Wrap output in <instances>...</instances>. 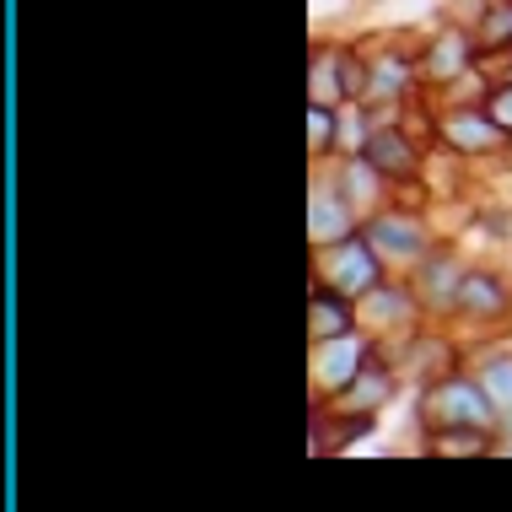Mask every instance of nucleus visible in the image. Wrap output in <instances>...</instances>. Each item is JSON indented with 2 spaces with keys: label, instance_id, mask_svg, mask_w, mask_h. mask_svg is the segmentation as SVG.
<instances>
[{
  "label": "nucleus",
  "instance_id": "6ab92c4d",
  "mask_svg": "<svg viewBox=\"0 0 512 512\" xmlns=\"http://www.w3.org/2000/svg\"><path fill=\"white\" fill-rule=\"evenodd\" d=\"M507 453H512V448H507Z\"/></svg>",
  "mask_w": 512,
  "mask_h": 512
},
{
  "label": "nucleus",
  "instance_id": "2eb2a0df",
  "mask_svg": "<svg viewBox=\"0 0 512 512\" xmlns=\"http://www.w3.org/2000/svg\"><path fill=\"white\" fill-rule=\"evenodd\" d=\"M405 308H410L405 292H383V286L367 292V318H405Z\"/></svg>",
  "mask_w": 512,
  "mask_h": 512
},
{
  "label": "nucleus",
  "instance_id": "423d86ee",
  "mask_svg": "<svg viewBox=\"0 0 512 512\" xmlns=\"http://www.w3.org/2000/svg\"><path fill=\"white\" fill-rule=\"evenodd\" d=\"M502 124H496L491 114H448L442 119V141L448 146H459V151H491V146H502Z\"/></svg>",
  "mask_w": 512,
  "mask_h": 512
},
{
  "label": "nucleus",
  "instance_id": "4468645a",
  "mask_svg": "<svg viewBox=\"0 0 512 512\" xmlns=\"http://www.w3.org/2000/svg\"><path fill=\"white\" fill-rule=\"evenodd\" d=\"M426 292H432L437 302H453V297H459V275H453L448 259H432V270H426Z\"/></svg>",
  "mask_w": 512,
  "mask_h": 512
},
{
  "label": "nucleus",
  "instance_id": "9d476101",
  "mask_svg": "<svg viewBox=\"0 0 512 512\" xmlns=\"http://www.w3.org/2000/svg\"><path fill=\"white\" fill-rule=\"evenodd\" d=\"M313 340H335V335H351V308H345V292H313Z\"/></svg>",
  "mask_w": 512,
  "mask_h": 512
},
{
  "label": "nucleus",
  "instance_id": "f3484780",
  "mask_svg": "<svg viewBox=\"0 0 512 512\" xmlns=\"http://www.w3.org/2000/svg\"><path fill=\"white\" fill-rule=\"evenodd\" d=\"M502 44H512V0L491 6V17H486V49H502Z\"/></svg>",
  "mask_w": 512,
  "mask_h": 512
},
{
  "label": "nucleus",
  "instance_id": "0eeeda50",
  "mask_svg": "<svg viewBox=\"0 0 512 512\" xmlns=\"http://www.w3.org/2000/svg\"><path fill=\"white\" fill-rule=\"evenodd\" d=\"M367 238H372L378 254H389V259H421V248H426L421 227H415L410 216H378L367 227Z\"/></svg>",
  "mask_w": 512,
  "mask_h": 512
},
{
  "label": "nucleus",
  "instance_id": "f8f14e48",
  "mask_svg": "<svg viewBox=\"0 0 512 512\" xmlns=\"http://www.w3.org/2000/svg\"><path fill=\"white\" fill-rule=\"evenodd\" d=\"M313 103H329L335 108L340 98H351V87H345V60L340 54H313Z\"/></svg>",
  "mask_w": 512,
  "mask_h": 512
},
{
  "label": "nucleus",
  "instance_id": "39448f33",
  "mask_svg": "<svg viewBox=\"0 0 512 512\" xmlns=\"http://www.w3.org/2000/svg\"><path fill=\"white\" fill-rule=\"evenodd\" d=\"M308 238L313 243H340L351 238V205L329 189H313L308 195Z\"/></svg>",
  "mask_w": 512,
  "mask_h": 512
},
{
  "label": "nucleus",
  "instance_id": "dca6fc26",
  "mask_svg": "<svg viewBox=\"0 0 512 512\" xmlns=\"http://www.w3.org/2000/svg\"><path fill=\"white\" fill-rule=\"evenodd\" d=\"M329 135H335L329 103H313V108H308V151H329Z\"/></svg>",
  "mask_w": 512,
  "mask_h": 512
},
{
  "label": "nucleus",
  "instance_id": "6e6552de",
  "mask_svg": "<svg viewBox=\"0 0 512 512\" xmlns=\"http://www.w3.org/2000/svg\"><path fill=\"white\" fill-rule=\"evenodd\" d=\"M453 308L469 313V318H502L507 308V292L496 275H464L459 281V297H453Z\"/></svg>",
  "mask_w": 512,
  "mask_h": 512
},
{
  "label": "nucleus",
  "instance_id": "ddd939ff",
  "mask_svg": "<svg viewBox=\"0 0 512 512\" xmlns=\"http://www.w3.org/2000/svg\"><path fill=\"white\" fill-rule=\"evenodd\" d=\"M480 383H486V394L496 399V405H502V410H512V356H502V362H491V367H486V378H480Z\"/></svg>",
  "mask_w": 512,
  "mask_h": 512
},
{
  "label": "nucleus",
  "instance_id": "a211bd4d",
  "mask_svg": "<svg viewBox=\"0 0 512 512\" xmlns=\"http://www.w3.org/2000/svg\"><path fill=\"white\" fill-rule=\"evenodd\" d=\"M486 114H491L496 124H502L507 135H512V81H507V87H496L491 98H486Z\"/></svg>",
  "mask_w": 512,
  "mask_h": 512
},
{
  "label": "nucleus",
  "instance_id": "f257e3e1",
  "mask_svg": "<svg viewBox=\"0 0 512 512\" xmlns=\"http://www.w3.org/2000/svg\"><path fill=\"white\" fill-rule=\"evenodd\" d=\"M329 286L345 297H367L372 286H383V270H378V248H372V238L362 232V238H340L335 243V254H329Z\"/></svg>",
  "mask_w": 512,
  "mask_h": 512
},
{
  "label": "nucleus",
  "instance_id": "9b49d317",
  "mask_svg": "<svg viewBox=\"0 0 512 512\" xmlns=\"http://www.w3.org/2000/svg\"><path fill=\"white\" fill-rule=\"evenodd\" d=\"M426 71H432L437 81H453V76H464L469 71V38L464 33H442L432 54H426Z\"/></svg>",
  "mask_w": 512,
  "mask_h": 512
},
{
  "label": "nucleus",
  "instance_id": "7ed1b4c3",
  "mask_svg": "<svg viewBox=\"0 0 512 512\" xmlns=\"http://www.w3.org/2000/svg\"><path fill=\"white\" fill-rule=\"evenodd\" d=\"M318 351H313V378H318V389H351V378L367 367V356H362V345H356L351 335H335V340H313Z\"/></svg>",
  "mask_w": 512,
  "mask_h": 512
},
{
  "label": "nucleus",
  "instance_id": "20e7f679",
  "mask_svg": "<svg viewBox=\"0 0 512 512\" xmlns=\"http://www.w3.org/2000/svg\"><path fill=\"white\" fill-rule=\"evenodd\" d=\"M362 157L383 178H415V168H421V151H415L410 135H399V130H372L362 141Z\"/></svg>",
  "mask_w": 512,
  "mask_h": 512
},
{
  "label": "nucleus",
  "instance_id": "1a4fd4ad",
  "mask_svg": "<svg viewBox=\"0 0 512 512\" xmlns=\"http://www.w3.org/2000/svg\"><path fill=\"white\" fill-rule=\"evenodd\" d=\"M367 362H372V356H367ZM389 394H394V378H389L378 362H372V367H362V372L351 378V389H340V405H345V410H372V405H383Z\"/></svg>",
  "mask_w": 512,
  "mask_h": 512
},
{
  "label": "nucleus",
  "instance_id": "f03ea898",
  "mask_svg": "<svg viewBox=\"0 0 512 512\" xmlns=\"http://www.w3.org/2000/svg\"><path fill=\"white\" fill-rule=\"evenodd\" d=\"M491 405L496 399L486 394V383H442V389H432V405H426V415H432L437 426H486L491 421Z\"/></svg>",
  "mask_w": 512,
  "mask_h": 512
}]
</instances>
